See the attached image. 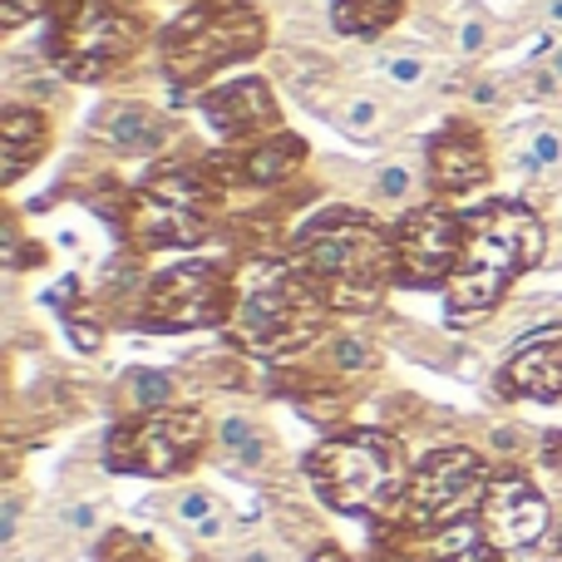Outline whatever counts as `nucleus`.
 Here are the masks:
<instances>
[{
    "label": "nucleus",
    "mask_w": 562,
    "mask_h": 562,
    "mask_svg": "<svg viewBox=\"0 0 562 562\" xmlns=\"http://www.w3.org/2000/svg\"><path fill=\"white\" fill-rule=\"evenodd\" d=\"M330 366H336L340 375H356V370H375V350H370L366 340H356V336H340V340H330Z\"/></svg>",
    "instance_id": "obj_23"
},
{
    "label": "nucleus",
    "mask_w": 562,
    "mask_h": 562,
    "mask_svg": "<svg viewBox=\"0 0 562 562\" xmlns=\"http://www.w3.org/2000/svg\"><path fill=\"white\" fill-rule=\"evenodd\" d=\"M49 148V119L30 104H10L0 114V183H20L30 164H40Z\"/></svg>",
    "instance_id": "obj_16"
},
{
    "label": "nucleus",
    "mask_w": 562,
    "mask_h": 562,
    "mask_svg": "<svg viewBox=\"0 0 562 562\" xmlns=\"http://www.w3.org/2000/svg\"><path fill=\"white\" fill-rule=\"evenodd\" d=\"M306 562H350L346 553H340V548L336 543H316V553H311Z\"/></svg>",
    "instance_id": "obj_34"
},
{
    "label": "nucleus",
    "mask_w": 562,
    "mask_h": 562,
    "mask_svg": "<svg viewBox=\"0 0 562 562\" xmlns=\"http://www.w3.org/2000/svg\"><path fill=\"white\" fill-rule=\"evenodd\" d=\"M267 20L247 0H193L158 40V65L168 85H203L217 69L262 55Z\"/></svg>",
    "instance_id": "obj_5"
},
{
    "label": "nucleus",
    "mask_w": 562,
    "mask_h": 562,
    "mask_svg": "<svg viewBox=\"0 0 562 562\" xmlns=\"http://www.w3.org/2000/svg\"><path fill=\"white\" fill-rule=\"evenodd\" d=\"M409 474L415 469L405 464V445L390 429H340L306 454V479L316 484L321 504L375 528L400 524Z\"/></svg>",
    "instance_id": "obj_4"
},
{
    "label": "nucleus",
    "mask_w": 562,
    "mask_h": 562,
    "mask_svg": "<svg viewBox=\"0 0 562 562\" xmlns=\"http://www.w3.org/2000/svg\"><path fill=\"white\" fill-rule=\"evenodd\" d=\"M558 562H562V533H558Z\"/></svg>",
    "instance_id": "obj_38"
},
{
    "label": "nucleus",
    "mask_w": 562,
    "mask_h": 562,
    "mask_svg": "<svg viewBox=\"0 0 562 562\" xmlns=\"http://www.w3.org/2000/svg\"><path fill=\"white\" fill-rule=\"evenodd\" d=\"M15 524H20V504L10 498V504H5V518H0V538H5V543L15 538Z\"/></svg>",
    "instance_id": "obj_33"
},
{
    "label": "nucleus",
    "mask_w": 562,
    "mask_h": 562,
    "mask_svg": "<svg viewBox=\"0 0 562 562\" xmlns=\"http://www.w3.org/2000/svg\"><path fill=\"white\" fill-rule=\"evenodd\" d=\"M405 15V0H336L330 5V20H336L340 35L356 40H375L380 30H390Z\"/></svg>",
    "instance_id": "obj_19"
},
{
    "label": "nucleus",
    "mask_w": 562,
    "mask_h": 562,
    "mask_svg": "<svg viewBox=\"0 0 562 562\" xmlns=\"http://www.w3.org/2000/svg\"><path fill=\"white\" fill-rule=\"evenodd\" d=\"M548 75H553V79H562V49L553 55V65H548Z\"/></svg>",
    "instance_id": "obj_36"
},
{
    "label": "nucleus",
    "mask_w": 562,
    "mask_h": 562,
    "mask_svg": "<svg viewBox=\"0 0 562 562\" xmlns=\"http://www.w3.org/2000/svg\"><path fill=\"white\" fill-rule=\"evenodd\" d=\"M429 178H435L439 193H474L488 183V148L484 134L464 119L445 124L429 138Z\"/></svg>",
    "instance_id": "obj_14"
},
{
    "label": "nucleus",
    "mask_w": 562,
    "mask_h": 562,
    "mask_svg": "<svg viewBox=\"0 0 562 562\" xmlns=\"http://www.w3.org/2000/svg\"><path fill=\"white\" fill-rule=\"evenodd\" d=\"M124 390H128V400H134L138 415L173 405V380H168L164 370H128V375H124Z\"/></svg>",
    "instance_id": "obj_21"
},
{
    "label": "nucleus",
    "mask_w": 562,
    "mask_h": 562,
    "mask_svg": "<svg viewBox=\"0 0 562 562\" xmlns=\"http://www.w3.org/2000/svg\"><path fill=\"white\" fill-rule=\"evenodd\" d=\"M301 164H306V144H301L296 134H272V138H262V144L227 148V154L213 158L217 178H223L227 188H252V193H272Z\"/></svg>",
    "instance_id": "obj_13"
},
{
    "label": "nucleus",
    "mask_w": 562,
    "mask_h": 562,
    "mask_svg": "<svg viewBox=\"0 0 562 562\" xmlns=\"http://www.w3.org/2000/svg\"><path fill=\"white\" fill-rule=\"evenodd\" d=\"M217 445H223V454L233 459L237 469H262L267 459H272V439H267V429L247 415H227L223 425H217Z\"/></svg>",
    "instance_id": "obj_20"
},
{
    "label": "nucleus",
    "mask_w": 562,
    "mask_h": 562,
    "mask_svg": "<svg viewBox=\"0 0 562 562\" xmlns=\"http://www.w3.org/2000/svg\"><path fill=\"white\" fill-rule=\"evenodd\" d=\"M479 524L488 528L498 548H533L548 533V498L533 488V479L518 474V469H498L488 479L484 508H479Z\"/></svg>",
    "instance_id": "obj_12"
},
{
    "label": "nucleus",
    "mask_w": 562,
    "mask_h": 562,
    "mask_svg": "<svg viewBox=\"0 0 562 562\" xmlns=\"http://www.w3.org/2000/svg\"><path fill=\"white\" fill-rule=\"evenodd\" d=\"M498 390L508 400H543L553 405L562 400V336H533L508 356L504 375H498Z\"/></svg>",
    "instance_id": "obj_15"
},
{
    "label": "nucleus",
    "mask_w": 562,
    "mask_h": 562,
    "mask_svg": "<svg viewBox=\"0 0 562 562\" xmlns=\"http://www.w3.org/2000/svg\"><path fill=\"white\" fill-rule=\"evenodd\" d=\"M55 0H0V30H20L25 20L35 15H49Z\"/></svg>",
    "instance_id": "obj_28"
},
{
    "label": "nucleus",
    "mask_w": 562,
    "mask_h": 562,
    "mask_svg": "<svg viewBox=\"0 0 562 562\" xmlns=\"http://www.w3.org/2000/svg\"><path fill=\"white\" fill-rule=\"evenodd\" d=\"M498 553H504V548L488 538V528L474 524V518H464V524H449L429 538L425 562H504Z\"/></svg>",
    "instance_id": "obj_18"
},
{
    "label": "nucleus",
    "mask_w": 562,
    "mask_h": 562,
    "mask_svg": "<svg viewBox=\"0 0 562 562\" xmlns=\"http://www.w3.org/2000/svg\"><path fill=\"white\" fill-rule=\"evenodd\" d=\"M409 188H415V173H409L405 164H385L375 173V193L390 198V203H400V198H409Z\"/></svg>",
    "instance_id": "obj_29"
},
{
    "label": "nucleus",
    "mask_w": 562,
    "mask_h": 562,
    "mask_svg": "<svg viewBox=\"0 0 562 562\" xmlns=\"http://www.w3.org/2000/svg\"><path fill=\"white\" fill-rule=\"evenodd\" d=\"M395 237V281L400 286H449L459 257H464V217L449 207H415Z\"/></svg>",
    "instance_id": "obj_10"
},
{
    "label": "nucleus",
    "mask_w": 562,
    "mask_h": 562,
    "mask_svg": "<svg viewBox=\"0 0 562 562\" xmlns=\"http://www.w3.org/2000/svg\"><path fill=\"white\" fill-rule=\"evenodd\" d=\"M562 164V134L553 128H538L524 148V168H558Z\"/></svg>",
    "instance_id": "obj_26"
},
{
    "label": "nucleus",
    "mask_w": 562,
    "mask_h": 562,
    "mask_svg": "<svg viewBox=\"0 0 562 562\" xmlns=\"http://www.w3.org/2000/svg\"><path fill=\"white\" fill-rule=\"evenodd\" d=\"M548 233L524 203H484L464 217V257L445 286L449 321H474L508 296L528 267L543 262Z\"/></svg>",
    "instance_id": "obj_3"
},
{
    "label": "nucleus",
    "mask_w": 562,
    "mask_h": 562,
    "mask_svg": "<svg viewBox=\"0 0 562 562\" xmlns=\"http://www.w3.org/2000/svg\"><path fill=\"white\" fill-rule=\"evenodd\" d=\"M65 330H69V340H75L79 350H85V356H94L99 346H104V326H99L94 316H89V311H65Z\"/></svg>",
    "instance_id": "obj_25"
},
{
    "label": "nucleus",
    "mask_w": 562,
    "mask_h": 562,
    "mask_svg": "<svg viewBox=\"0 0 562 562\" xmlns=\"http://www.w3.org/2000/svg\"><path fill=\"white\" fill-rule=\"evenodd\" d=\"M286 257L330 311H370L380 306L395 281V237L375 217L356 207H326L291 233Z\"/></svg>",
    "instance_id": "obj_1"
},
{
    "label": "nucleus",
    "mask_w": 562,
    "mask_h": 562,
    "mask_svg": "<svg viewBox=\"0 0 562 562\" xmlns=\"http://www.w3.org/2000/svg\"><path fill=\"white\" fill-rule=\"evenodd\" d=\"M217 514H227L223 504H217V494H207V488H183L173 504V518L188 528V533H198L203 524H213Z\"/></svg>",
    "instance_id": "obj_22"
},
{
    "label": "nucleus",
    "mask_w": 562,
    "mask_h": 562,
    "mask_svg": "<svg viewBox=\"0 0 562 562\" xmlns=\"http://www.w3.org/2000/svg\"><path fill=\"white\" fill-rule=\"evenodd\" d=\"M543 464L548 469H562V429H553V435L543 439Z\"/></svg>",
    "instance_id": "obj_32"
},
{
    "label": "nucleus",
    "mask_w": 562,
    "mask_h": 562,
    "mask_svg": "<svg viewBox=\"0 0 562 562\" xmlns=\"http://www.w3.org/2000/svg\"><path fill=\"white\" fill-rule=\"evenodd\" d=\"M488 469L484 454L464 445H449V449H435L415 464L409 474V488H405V508H400V524L409 533H439L449 524H464L474 508H484V494H488Z\"/></svg>",
    "instance_id": "obj_7"
},
{
    "label": "nucleus",
    "mask_w": 562,
    "mask_h": 562,
    "mask_svg": "<svg viewBox=\"0 0 562 562\" xmlns=\"http://www.w3.org/2000/svg\"><path fill=\"white\" fill-rule=\"evenodd\" d=\"M237 562H281L277 548H247V553H237Z\"/></svg>",
    "instance_id": "obj_35"
},
{
    "label": "nucleus",
    "mask_w": 562,
    "mask_h": 562,
    "mask_svg": "<svg viewBox=\"0 0 562 562\" xmlns=\"http://www.w3.org/2000/svg\"><path fill=\"white\" fill-rule=\"evenodd\" d=\"M553 20H562V0H553Z\"/></svg>",
    "instance_id": "obj_37"
},
{
    "label": "nucleus",
    "mask_w": 562,
    "mask_h": 562,
    "mask_svg": "<svg viewBox=\"0 0 562 562\" xmlns=\"http://www.w3.org/2000/svg\"><path fill=\"white\" fill-rule=\"evenodd\" d=\"M99 134H104V144L114 148V154L144 158V154H158V148H164L168 119L148 104H114V109H104V119H99Z\"/></svg>",
    "instance_id": "obj_17"
},
{
    "label": "nucleus",
    "mask_w": 562,
    "mask_h": 562,
    "mask_svg": "<svg viewBox=\"0 0 562 562\" xmlns=\"http://www.w3.org/2000/svg\"><path fill=\"white\" fill-rule=\"evenodd\" d=\"M198 109L207 114V124L227 138L233 148H247V144H262V138L281 134L277 124V99H272V85L262 75H237L227 85H213L203 89Z\"/></svg>",
    "instance_id": "obj_11"
},
{
    "label": "nucleus",
    "mask_w": 562,
    "mask_h": 562,
    "mask_svg": "<svg viewBox=\"0 0 562 562\" xmlns=\"http://www.w3.org/2000/svg\"><path fill=\"white\" fill-rule=\"evenodd\" d=\"M380 75H385L395 89H419L429 75V65L419 55H385L380 59Z\"/></svg>",
    "instance_id": "obj_24"
},
{
    "label": "nucleus",
    "mask_w": 562,
    "mask_h": 562,
    "mask_svg": "<svg viewBox=\"0 0 562 562\" xmlns=\"http://www.w3.org/2000/svg\"><path fill=\"white\" fill-rule=\"evenodd\" d=\"M227 316H233V272L207 257L164 267L144 286V311H138L148 330H207L227 326Z\"/></svg>",
    "instance_id": "obj_9"
},
{
    "label": "nucleus",
    "mask_w": 562,
    "mask_h": 562,
    "mask_svg": "<svg viewBox=\"0 0 562 562\" xmlns=\"http://www.w3.org/2000/svg\"><path fill=\"white\" fill-rule=\"evenodd\" d=\"M207 439V425L198 409H148L124 425L109 429L104 439V469L114 474H148V479H173L198 459Z\"/></svg>",
    "instance_id": "obj_8"
},
{
    "label": "nucleus",
    "mask_w": 562,
    "mask_h": 562,
    "mask_svg": "<svg viewBox=\"0 0 562 562\" xmlns=\"http://www.w3.org/2000/svg\"><path fill=\"white\" fill-rule=\"evenodd\" d=\"M380 114H385V109H380V99L356 94V99H350V109H346V128L356 138H370V134H380Z\"/></svg>",
    "instance_id": "obj_27"
},
{
    "label": "nucleus",
    "mask_w": 562,
    "mask_h": 562,
    "mask_svg": "<svg viewBox=\"0 0 562 562\" xmlns=\"http://www.w3.org/2000/svg\"><path fill=\"white\" fill-rule=\"evenodd\" d=\"M59 524H65L69 533H94V528H99V508L94 504H69L65 514H59Z\"/></svg>",
    "instance_id": "obj_30"
},
{
    "label": "nucleus",
    "mask_w": 562,
    "mask_h": 562,
    "mask_svg": "<svg viewBox=\"0 0 562 562\" xmlns=\"http://www.w3.org/2000/svg\"><path fill=\"white\" fill-rule=\"evenodd\" d=\"M459 49H464V55H479V49H484V25H479V20L459 30Z\"/></svg>",
    "instance_id": "obj_31"
},
{
    "label": "nucleus",
    "mask_w": 562,
    "mask_h": 562,
    "mask_svg": "<svg viewBox=\"0 0 562 562\" xmlns=\"http://www.w3.org/2000/svg\"><path fill=\"white\" fill-rule=\"evenodd\" d=\"M144 45V25L119 0H55L49 10V59L65 79H104Z\"/></svg>",
    "instance_id": "obj_6"
},
{
    "label": "nucleus",
    "mask_w": 562,
    "mask_h": 562,
    "mask_svg": "<svg viewBox=\"0 0 562 562\" xmlns=\"http://www.w3.org/2000/svg\"><path fill=\"white\" fill-rule=\"evenodd\" d=\"M330 306L286 257H252L233 272L227 336L262 360H286L326 330Z\"/></svg>",
    "instance_id": "obj_2"
}]
</instances>
